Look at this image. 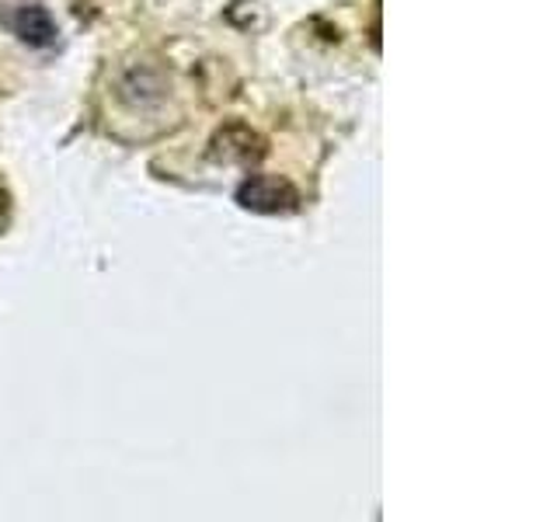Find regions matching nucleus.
<instances>
[{
    "label": "nucleus",
    "mask_w": 557,
    "mask_h": 522,
    "mask_svg": "<svg viewBox=\"0 0 557 522\" xmlns=\"http://www.w3.org/2000/svg\"><path fill=\"white\" fill-rule=\"evenodd\" d=\"M237 202L244 209H251V213H261V216H278V213H293L300 196H296V188L283 178H269V174H251L248 182L237 188Z\"/></svg>",
    "instance_id": "1"
},
{
    "label": "nucleus",
    "mask_w": 557,
    "mask_h": 522,
    "mask_svg": "<svg viewBox=\"0 0 557 522\" xmlns=\"http://www.w3.org/2000/svg\"><path fill=\"white\" fill-rule=\"evenodd\" d=\"M265 153L261 150V139L258 133H251L248 126H240V122H231V126H223L213 139V157L216 161H226V164H251L258 157Z\"/></svg>",
    "instance_id": "2"
},
{
    "label": "nucleus",
    "mask_w": 557,
    "mask_h": 522,
    "mask_svg": "<svg viewBox=\"0 0 557 522\" xmlns=\"http://www.w3.org/2000/svg\"><path fill=\"white\" fill-rule=\"evenodd\" d=\"M11 28L22 42L42 49V46H52L57 42V22H52V14L39 4L32 8H22L14 17H11Z\"/></svg>",
    "instance_id": "3"
}]
</instances>
